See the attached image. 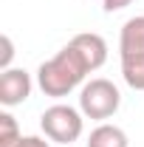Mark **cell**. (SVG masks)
Masks as SVG:
<instances>
[{"label": "cell", "instance_id": "1", "mask_svg": "<svg viewBox=\"0 0 144 147\" xmlns=\"http://www.w3.org/2000/svg\"><path fill=\"white\" fill-rule=\"evenodd\" d=\"M85 74H90L82 62V57L73 51L71 45H65L62 51H57L51 59H45L37 71V85L42 88L45 96L62 99L85 79Z\"/></svg>", "mask_w": 144, "mask_h": 147}, {"label": "cell", "instance_id": "2", "mask_svg": "<svg viewBox=\"0 0 144 147\" xmlns=\"http://www.w3.org/2000/svg\"><path fill=\"white\" fill-rule=\"evenodd\" d=\"M122 105V93L110 79H90L79 93V110L88 119H110Z\"/></svg>", "mask_w": 144, "mask_h": 147}, {"label": "cell", "instance_id": "3", "mask_svg": "<svg viewBox=\"0 0 144 147\" xmlns=\"http://www.w3.org/2000/svg\"><path fill=\"white\" fill-rule=\"evenodd\" d=\"M40 127L57 144H73L82 136V113L71 105H51L40 116Z\"/></svg>", "mask_w": 144, "mask_h": 147}, {"label": "cell", "instance_id": "4", "mask_svg": "<svg viewBox=\"0 0 144 147\" xmlns=\"http://www.w3.org/2000/svg\"><path fill=\"white\" fill-rule=\"evenodd\" d=\"M31 96V76L23 68H9L0 74V105L14 108Z\"/></svg>", "mask_w": 144, "mask_h": 147}, {"label": "cell", "instance_id": "5", "mask_svg": "<svg viewBox=\"0 0 144 147\" xmlns=\"http://www.w3.org/2000/svg\"><path fill=\"white\" fill-rule=\"evenodd\" d=\"M68 45L82 57V62H85V68H88V71L102 68V65H105V59H108V42H105L99 34H93V31L76 34Z\"/></svg>", "mask_w": 144, "mask_h": 147}, {"label": "cell", "instance_id": "6", "mask_svg": "<svg viewBox=\"0 0 144 147\" xmlns=\"http://www.w3.org/2000/svg\"><path fill=\"white\" fill-rule=\"evenodd\" d=\"M119 51L122 54H144V14L130 17L119 34Z\"/></svg>", "mask_w": 144, "mask_h": 147}, {"label": "cell", "instance_id": "7", "mask_svg": "<svg viewBox=\"0 0 144 147\" xmlns=\"http://www.w3.org/2000/svg\"><path fill=\"white\" fill-rule=\"evenodd\" d=\"M88 147H130L127 133L116 125H99L90 130L88 136Z\"/></svg>", "mask_w": 144, "mask_h": 147}, {"label": "cell", "instance_id": "8", "mask_svg": "<svg viewBox=\"0 0 144 147\" xmlns=\"http://www.w3.org/2000/svg\"><path fill=\"white\" fill-rule=\"evenodd\" d=\"M122 76L133 91H144V54H122Z\"/></svg>", "mask_w": 144, "mask_h": 147}, {"label": "cell", "instance_id": "9", "mask_svg": "<svg viewBox=\"0 0 144 147\" xmlns=\"http://www.w3.org/2000/svg\"><path fill=\"white\" fill-rule=\"evenodd\" d=\"M23 133L17 127V119L11 113H0V147H17Z\"/></svg>", "mask_w": 144, "mask_h": 147}, {"label": "cell", "instance_id": "10", "mask_svg": "<svg viewBox=\"0 0 144 147\" xmlns=\"http://www.w3.org/2000/svg\"><path fill=\"white\" fill-rule=\"evenodd\" d=\"M0 45H3L0 68H3V71H9V68H11V57H14V45H11V37H9V34H3V37H0Z\"/></svg>", "mask_w": 144, "mask_h": 147}, {"label": "cell", "instance_id": "11", "mask_svg": "<svg viewBox=\"0 0 144 147\" xmlns=\"http://www.w3.org/2000/svg\"><path fill=\"white\" fill-rule=\"evenodd\" d=\"M17 147H51L45 139H40V136H23L17 142Z\"/></svg>", "mask_w": 144, "mask_h": 147}, {"label": "cell", "instance_id": "12", "mask_svg": "<svg viewBox=\"0 0 144 147\" xmlns=\"http://www.w3.org/2000/svg\"><path fill=\"white\" fill-rule=\"evenodd\" d=\"M130 3H133V0H105L102 6H105V11H110V14H113V11L124 9V6H130Z\"/></svg>", "mask_w": 144, "mask_h": 147}]
</instances>
